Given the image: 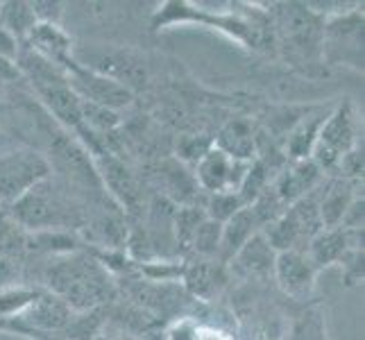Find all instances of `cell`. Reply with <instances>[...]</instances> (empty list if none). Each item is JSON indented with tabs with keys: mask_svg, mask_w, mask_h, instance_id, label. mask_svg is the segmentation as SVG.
Here are the masks:
<instances>
[{
	"mask_svg": "<svg viewBox=\"0 0 365 340\" xmlns=\"http://www.w3.org/2000/svg\"><path fill=\"white\" fill-rule=\"evenodd\" d=\"M43 282L48 293L57 295L73 313L93 311L114 295L109 270L98 259L82 252H71L50 261Z\"/></svg>",
	"mask_w": 365,
	"mask_h": 340,
	"instance_id": "obj_1",
	"label": "cell"
},
{
	"mask_svg": "<svg viewBox=\"0 0 365 340\" xmlns=\"http://www.w3.org/2000/svg\"><path fill=\"white\" fill-rule=\"evenodd\" d=\"M7 213L25 232H64L71 227H82L84 222V213L78 200L71 197V191H64L50 182V177L36 184L19 202L7 207Z\"/></svg>",
	"mask_w": 365,
	"mask_h": 340,
	"instance_id": "obj_2",
	"label": "cell"
},
{
	"mask_svg": "<svg viewBox=\"0 0 365 340\" xmlns=\"http://www.w3.org/2000/svg\"><path fill=\"white\" fill-rule=\"evenodd\" d=\"M71 57L80 66L118 82L128 91L143 89L148 82V68L143 64V59L128 48H111V46L75 48L73 46Z\"/></svg>",
	"mask_w": 365,
	"mask_h": 340,
	"instance_id": "obj_3",
	"label": "cell"
},
{
	"mask_svg": "<svg viewBox=\"0 0 365 340\" xmlns=\"http://www.w3.org/2000/svg\"><path fill=\"white\" fill-rule=\"evenodd\" d=\"M50 161L36 150H9L0 155V205L11 207L50 177Z\"/></svg>",
	"mask_w": 365,
	"mask_h": 340,
	"instance_id": "obj_4",
	"label": "cell"
},
{
	"mask_svg": "<svg viewBox=\"0 0 365 340\" xmlns=\"http://www.w3.org/2000/svg\"><path fill=\"white\" fill-rule=\"evenodd\" d=\"M356 148V113L351 103H343L327 116L316 145L311 150V161L320 170H336L345 155Z\"/></svg>",
	"mask_w": 365,
	"mask_h": 340,
	"instance_id": "obj_5",
	"label": "cell"
},
{
	"mask_svg": "<svg viewBox=\"0 0 365 340\" xmlns=\"http://www.w3.org/2000/svg\"><path fill=\"white\" fill-rule=\"evenodd\" d=\"M61 71L66 73L68 86L75 91V96L84 100V103H93L111 111H118L132 105L134 100L132 91H128L118 82L105 78V75H98L89 68L80 66L73 57L61 66Z\"/></svg>",
	"mask_w": 365,
	"mask_h": 340,
	"instance_id": "obj_6",
	"label": "cell"
},
{
	"mask_svg": "<svg viewBox=\"0 0 365 340\" xmlns=\"http://www.w3.org/2000/svg\"><path fill=\"white\" fill-rule=\"evenodd\" d=\"M178 21H200V23L213 25L216 30L227 32L230 36H234L236 41H241L250 48H261V43H263V32L257 28L255 23L236 19V16H225V14L209 16L202 9H195L188 3L163 5V9L157 11V16H155V28H161V25H168V23H178Z\"/></svg>",
	"mask_w": 365,
	"mask_h": 340,
	"instance_id": "obj_7",
	"label": "cell"
},
{
	"mask_svg": "<svg viewBox=\"0 0 365 340\" xmlns=\"http://www.w3.org/2000/svg\"><path fill=\"white\" fill-rule=\"evenodd\" d=\"M250 163L234 161L225 153H220L216 145H211L209 153L195 163V182L211 195L213 193H236L241 182L245 180Z\"/></svg>",
	"mask_w": 365,
	"mask_h": 340,
	"instance_id": "obj_8",
	"label": "cell"
},
{
	"mask_svg": "<svg viewBox=\"0 0 365 340\" xmlns=\"http://www.w3.org/2000/svg\"><path fill=\"white\" fill-rule=\"evenodd\" d=\"M361 241H363V232H349L343 230V227H331V230H322L311 238V243L307 247V257L318 270L343 261V257L349 249H363Z\"/></svg>",
	"mask_w": 365,
	"mask_h": 340,
	"instance_id": "obj_9",
	"label": "cell"
},
{
	"mask_svg": "<svg viewBox=\"0 0 365 340\" xmlns=\"http://www.w3.org/2000/svg\"><path fill=\"white\" fill-rule=\"evenodd\" d=\"M272 272L284 293L293 297L309 295L313 282H316V266L309 261L307 252H279Z\"/></svg>",
	"mask_w": 365,
	"mask_h": 340,
	"instance_id": "obj_10",
	"label": "cell"
},
{
	"mask_svg": "<svg viewBox=\"0 0 365 340\" xmlns=\"http://www.w3.org/2000/svg\"><path fill=\"white\" fill-rule=\"evenodd\" d=\"M320 184H322V170L311 159H304V161H293V166L277 175V180L270 186L277 193V197L284 202V207H291L311 191H316Z\"/></svg>",
	"mask_w": 365,
	"mask_h": 340,
	"instance_id": "obj_11",
	"label": "cell"
},
{
	"mask_svg": "<svg viewBox=\"0 0 365 340\" xmlns=\"http://www.w3.org/2000/svg\"><path fill=\"white\" fill-rule=\"evenodd\" d=\"M93 168L98 172L100 184L109 188L111 197L125 209H136L138 205V186L132 177V172L123 166V163L109 153H98Z\"/></svg>",
	"mask_w": 365,
	"mask_h": 340,
	"instance_id": "obj_12",
	"label": "cell"
},
{
	"mask_svg": "<svg viewBox=\"0 0 365 340\" xmlns=\"http://www.w3.org/2000/svg\"><path fill=\"white\" fill-rule=\"evenodd\" d=\"M21 46H25L48 61H53L59 68L71 59V50H73L71 36L61 30L59 25H53V23H36L34 30L28 34V39Z\"/></svg>",
	"mask_w": 365,
	"mask_h": 340,
	"instance_id": "obj_13",
	"label": "cell"
},
{
	"mask_svg": "<svg viewBox=\"0 0 365 340\" xmlns=\"http://www.w3.org/2000/svg\"><path fill=\"white\" fill-rule=\"evenodd\" d=\"M73 318V311L61 302L57 295L41 291L36 299L28 306V311L21 316L23 324H30L34 329H46V331H64L66 324Z\"/></svg>",
	"mask_w": 365,
	"mask_h": 340,
	"instance_id": "obj_14",
	"label": "cell"
},
{
	"mask_svg": "<svg viewBox=\"0 0 365 340\" xmlns=\"http://www.w3.org/2000/svg\"><path fill=\"white\" fill-rule=\"evenodd\" d=\"M216 145L220 153H225L234 161H255L257 157V148L259 141L255 136V130H252V123L245 118H238L227 123L220 130V134L216 136Z\"/></svg>",
	"mask_w": 365,
	"mask_h": 340,
	"instance_id": "obj_15",
	"label": "cell"
},
{
	"mask_svg": "<svg viewBox=\"0 0 365 340\" xmlns=\"http://www.w3.org/2000/svg\"><path fill=\"white\" fill-rule=\"evenodd\" d=\"M356 186H359V182L336 180V182H329L327 186L320 188V218H322L324 230L341 227L349 205L359 197Z\"/></svg>",
	"mask_w": 365,
	"mask_h": 340,
	"instance_id": "obj_16",
	"label": "cell"
},
{
	"mask_svg": "<svg viewBox=\"0 0 365 340\" xmlns=\"http://www.w3.org/2000/svg\"><path fill=\"white\" fill-rule=\"evenodd\" d=\"M279 28L286 39L297 43V48L318 46V23L311 9H302L297 5H284L279 11Z\"/></svg>",
	"mask_w": 365,
	"mask_h": 340,
	"instance_id": "obj_17",
	"label": "cell"
},
{
	"mask_svg": "<svg viewBox=\"0 0 365 340\" xmlns=\"http://www.w3.org/2000/svg\"><path fill=\"white\" fill-rule=\"evenodd\" d=\"M274 259H277V252L268 245V241L263 238L261 232L252 236L250 241L232 257L236 268L250 277L270 274L274 270Z\"/></svg>",
	"mask_w": 365,
	"mask_h": 340,
	"instance_id": "obj_18",
	"label": "cell"
},
{
	"mask_svg": "<svg viewBox=\"0 0 365 340\" xmlns=\"http://www.w3.org/2000/svg\"><path fill=\"white\" fill-rule=\"evenodd\" d=\"M263 230L261 222L257 220L255 211L250 207H243L241 211L232 216L222 225V236H220V252L225 259H232L238 249H241L252 236Z\"/></svg>",
	"mask_w": 365,
	"mask_h": 340,
	"instance_id": "obj_19",
	"label": "cell"
},
{
	"mask_svg": "<svg viewBox=\"0 0 365 340\" xmlns=\"http://www.w3.org/2000/svg\"><path fill=\"white\" fill-rule=\"evenodd\" d=\"M329 113H313V116L299 120L295 128L288 132L286 138V157H291L293 161H304L311 159V150L316 145V138L320 134V128L324 125Z\"/></svg>",
	"mask_w": 365,
	"mask_h": 340,
	"instance_id": "obj_20",
	"label": "cell"
},
{
	"mask_svg": "<svg viewBox=\"0 0 365 340\" xmlns=\"http://www.w3.org/2000/svg\"><path fill=\"white\" fill-rule=\"evenodd\" d=\"M186 288L191 291L195 297L209 299L213 293L220 291V286L225 284V272L220 266H216L213 261H197L186 266L182 270Z\"/></svg>",
	"mask_w": 365,
	"mask_h": 340,
	"instance_id": "obj_21",
	"label": "cell"
},
{
	"mask_svg": "<svg viewBox=\"0 0 365 340\" xmlns=\"http://www.w3.org/2000/svg\"><path fill=\"white\" fill-rule=\"evenodd\" d=\"M36 16L30 3H3L0 5V28L7 30L19 43L28 39V34L34 30Z\"/></svg>",
	"mask_w": 365,
	"mask_h": 340,
	"instance_id": "obj_22",
	"label": "cell"
},
{
	"mask_svg": "<svg viewBox=\"0 0 365 340\" xmlns=\"http://www.w3.org/2000/svg\"><path fill=\"white\" fill-rule=\"evenodd\" d=\"M25 238H28V232L9 216L7 209L0 211V259L21 254L25 249Z\"/></svg>",
	"mask_w": 365,
	"mask_h": 340,
	"instance_id": "obj_23",
	"label": "cell"
},
{
	"mask_svg": "<svg viewBox=\"0 0 365 340\" xmlns=\"http://www.w3.org/2000/svg\"><path fill=\"white\" fill-rule=\"evenodd\" d=\"M220 236H222V225L205 218L191 238V247L197 252V254H202L205 259L216 257L220 252Z\"/></svg>",
	"mask_w": 365,
	"mask_h": 340,
	"instance_id": "obj_24",
	"label": "cell"
},
{
	"mask_svg": "<svg viewBox=\"0 0 365 340\" xmlns=\"http://www.w3.org/2000/svg\"><path fill=\"white\" fill-rule=\"evenodd\" d=\"M243 207L245 205L241 202L238 193H213L209 197L207 207H205V213H207L209 220L225 225L232 216H236V213L241 211Z\"/></svg>",
	"mask_w": 365,
	"mask_h": 340,
	"instance_id": "obj_25",
	"label": "cell"
},
{
	"mask_svg": "<svg viewBox=\"0 0 365 340\" xmlns=\"http://www.w3.org/2000/svg\"><path fill=\"white\" fill-rule=\"evenodd\" d=\"M207 218L205 209L200 207H184L175 213V234H178V241L184 243V245H191V238L195 234V230L200 227Z\"/></svg>",
	"mask_w": 365,
	"mask_h": 340,
	"instance_id": "obj_26",
	"label": "cell"
},
{
	"mask_svg": "<svg viewBox=\"0 0 365 340\" xmlns=\"http://www.w3.org/2000/svg\"><path fill=\"white\" fill-rule=\"evenodd\" d=\"M100 326V311L93 309V311H84L80 313L78 318H71V322L66 324L64 334H68V338L73 340H91L98 331Z\"/></svg>",
	"mask_w": 365,
	"mask_h": 340,
	"instance_id": "obj_27",
	"label": "cell"
},
{
	"mask_svg": "<svg viewBox=\"0 0 365 340\" xmlns=\"http://www.w3.org/2000/svg\"><path fill=\"white\" fill-rule=\"evenodd\" d=\"M211 141L205 136H193V134H188V136H180V141H178V157L184 159V161H191V163H197L200 159H202L209 150H211Z\"/></svg>",
	"mask_w": 365,
	"mask_h": 340,
	"instance_id": "obj_28",
	"label": "cell"
},
{
	"mask_svg": "<svg viewBox=\"0 0 365 340\" xmlns=\"http://www.w3.org/2000/svg\"><path fill=\"white\" fill-rule=\"evenodd\" d=\"M36 23H53L57 25L59 16H61V5L59 3H30Z\"/></svg>",
	"mask_w": 365,
	"mask_h": 340,
	"instance_id": "obj_29",
	"label": "cell"
},
{
	"mask_svg": "<svg viewBox=\"0 0 365 340\" xmlns=\"http://www.w3.org/2000/svg\"><path fill=\"white\" fill-rule=\"evenodd\" d=\"M168 340H197V324L193 320H180L168 329Z\"/></svg>",
	"mask_w": 365,
	"mask_h": 340,
	"instance_id": "obj_30",
	"label": "cell"
},
{
	"mask_svg": "<svg viewBox=\"0 0 365 340\" xmlns=\"http://www.w3.org/2000/svg\"><path fill=\"white\" fill-rule=\"evenodd\" d=\"M19 48H21V43L14 39V36L0 28V61H14L16 64Z\"/></svg>",
	"mask_w": 365,
	"mask_h": 340,
	"instance_id": "obj_31",
	"label": "cell"
},
{
	"mask_svg": "<svg viewBox=\"0 0 365 340\" xmlns=\"http://www.w3.org/2000/svg\"><path fill=\"white\" fill-rule=\"evenodd\" d=\"M21 80V71L14 61H0V89L9 84H16Z\"/></svg>",
	"mask_w": 365,
	"mask_h": 340,
	"instance_id": "obj_32",
	"label": "cell"
},
{
	"mask_svg": "<svg viewBox=\"0 0 365 340\" xmlns=\"http://www.w3.org/2000/svg\"><path fill=\"white\" fill-rule=\"evenodd\" d=\"M197 340H234V338L216 329V326H197Z\"/></svg>",
	"mask_w": 365,
	"mask_h": 340,
	"instance_id": "obj_33",
	"label": "cell"
},
{
	"mask_svg": "<svg viewBox=\"0 0 365 340\" xmlns=\"http://www.w3.org/2000/svg\"><path fill=\"white\" fill-rule=\"evenodd\" d=\"M11 145V136L0 128V150H5V148H9Z\"/></svg>",
	"mask_w": 365,
	"mask_h": 340,
	"instance_id": "obj_34",
	"label": "cell"
},
{
	"mask_svg": "<svg viewBox=\"0 0 365 340\" xmlns=\"http://www.w3.org/2000/svg\"><path fill=\"white\" fill-rule=\"evenodd\" d=\"M5 113H7V105L3 103V100H0V118H3Z\"/></svg>",
	"mask_w": 365,
	"mask_h": 340,
	"instance_id": "obj_35",
	"label": "cell"
},
{
	"mask_svg": "<svg viewBox=\"0 0 365 340\" xmlns=\"http://www.w3.org/2000/svg\"><path fill=\"white\" fill-rule=\"evenodd\" d=\"M111 340H138L134 336H116V338H111Z\"/></svg>",
	"mask_w": 365,
	"mask_h": 340,
	"instance_id": "obj_36",
	"label": "cell"
}]
</instances>
